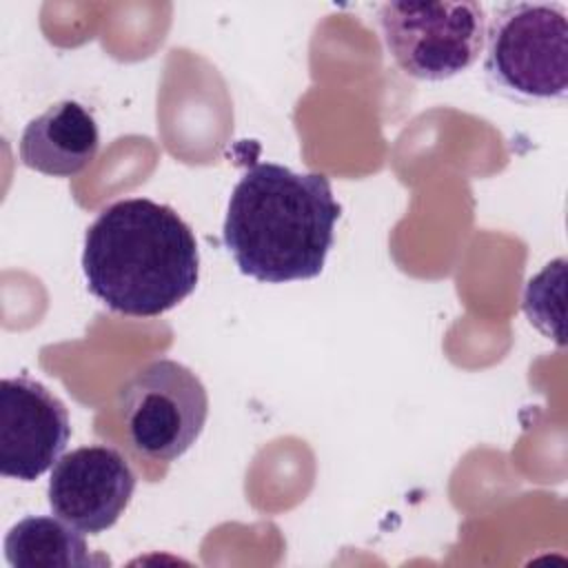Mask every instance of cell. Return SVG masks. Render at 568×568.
<instances>
[{
  "label": "cell",
  "instance_id": "obj_9",
  "mask_svg": "<svg viewBox=\"0 0 568 568\" xmlns=\"http://www.w3.org/2000/svg\"><path fill=\"white\" fill-rule=\"evenodd\" d=\"M75 526L60 517L20 519L4 537V557L13 568H102L111 561L91 555Z\"/></svg>",
  "mask_w": 568,
  "mask_h": 568
},
{
  "label": "cell",
  "instance_id": "obj_6",
  "mask_svg": "<svg viewBox=\"0 0 568 568\" xmlns=\"http://www.w3.org/2000/svg\"><path fill=\"white\" fill-rule=\"evenodd\" d=\"M71 426L67 406L40 382L18 375L0 384V473L33 481L62 457Z\"/></svg>",
  "mask_w": 568,
  "mask_h": 568
},
{
  "label": "cell",
  "instance_id": "obj_7",
  "mask_svg": "<svg viewBox=\"0 0 568 568\" xmlns=\"http://www.w3.org/2000/svg\"><path fill=\"white\" fill-rule=\"evenodd\" d=\"M135 490V473L124 455L106 444H91L62 455L49 477L53 515L82 532L111 528Z\"/></svg>",
  "mask_w": 568,
  "mask_h": 568
},
{
  "label": "cell",
  "instance_id": "obj_2",
  "mask_svg": "<svg viewBox=\"0 0 568 568\" xmlns=\"http://www.w3.org/2000/svg\"><path fill=\"white\" fill-rule=\"evenodd\" d=\"M82 271L89 291L111 311L155 317L186 300L200 277L191 226L149 197L113 202L87 229Z\"/></svg>",
  "mask_w": 568,
  "mask_h": 568
},
{
  "label": "cell",
  "instance_id": "obj_8",
  "mask_svg": "<svg viewBox=\"0 0 568 568\" xmlns=\"http://www.w3.org/2000/svg\"><path fill=\"white\" fill-rule=\"evenodd\" d=\"M98 149V124L75 100L51 104L24 126L20 138L22 164L53 178H73L82 173Z\"/></svg>",
  "mask_w": 568,
  "mask_h": 568
},
{
  "label": "cell",
  "instance_id": "obj_1",
  "mask_svg": "<svg viewBox=\"0 0 568 568\" xmlns=\"http://www.w3.org/2000/svg\"><path fill=\"white\" fill-rule=\"evenodd\" d=\"M339 215L326 175L255 162L231 191L224 246L257 282L311 280L324 271Z\"/></svg>",
  "mask_w": 568,
  "mask_h": 568
},
{
  "label": "cell",
  "instance_id": "obj_10",
  "mask_svg": "<svg viewBox=\"0 0 568 568\" xmlns=\"http://www.w3.org/2000/svg\"><path fill=\"white\" fill-rule=\"evenodd\" d=\"M564 266L566 260L559 257L546 264L541 273L528 280L524 291V311L541 333L552 337L550 322L561 333V291H564Z\"/></svg>",
  "mask_w": 568,
  "mask_h": 568
},
{
  "label": "cell",
  "instance_id": "obj_3",
  "mask_svg": "<svg viewBox=\"0 0 568 568\" xmlns=\"http://www.w3.org/2000/svg\"><path fill=\"white\" fill-rule=\"evenodd\" d=\"M484 71L495 89L524 102L568 93V18L561 4L513 2L486 27Z\"/></svg>",
  "mask_w": 568,
  "mask_h": 568
},
{
  "label": "cell",
  "instance_id": "obj_4",
  "mask_svg": "<svg viewBox=\"0 0 568 568\" xmlns=\"http://www.w3.org/2000/svg\"><path fill=\"white\" fill-rule=\"evenodd\" d=\"M377 18L388 53L417 80L455 78L484 51L486 13L479 2H386Z\"/></svg>",
  "mask_w": 568,
  "mask_h": 568
},
{
  "label": "cell",
  "instance_id": "obj_5",
  "mask_svg": "<svg viewBox=\"0 0 568 568\" xmlns=\"http://www.w3.org/2000/svg\"><path fill=\"white\" fill-rule=\"evenodd\" d=\"M118 413L140 455L173 462L202 435L209 395L191 368L175 359H155L120 388Z\"/></svg>",
  "mask_w": 568,
  "mask_h": 568
}]
</instances>
